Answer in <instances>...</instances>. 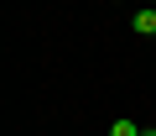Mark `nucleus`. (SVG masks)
Instances as JSON below:
<instances>
[{
    "instance_id": "obj_1",
    "label": "nucleus",
    "mask_w": 156,
    "mask_h": 136,
    "mask_svg": "<svg viewBox=\"0 0 156 136\" xmlns=\"http://www.w3.org/2000/svg\"><path fill=\"white\" fill-rule=\"evenodd\" d=\"M130 26H135L140 37H151V32H156V6H146V11H135V21H130Z\"/></svg>"
},
{
    "instance_id": "obj_2",
    "label": "nucleus",
    "mask_w": 156,
    "mask_h": 136,
    "mask_svg": "<svg viewBox=\"0 0 156 136\" xmlns=\"http://www.w3.org/2000/svg\"><path fill=\"white\" fill-rule=\"evenodd\" d=\"M109 136H140V126H135V120H115V126H109Z\"/></svg>"
},
{
    "instance_id": "obj_3",
    "label": "nucleus",
    "mask_w": 156,
    "mask_h": 136,
    "mask_svg": "<svg viewBox=\"0 0 156 136\" xmlns=\"http://www.w3.org/2000/svg\"><path fill=\"white\" fill-rule=\"evenodd\" d=\"M140 136H156V126H151V131H140Z\"/></svg>"
},
{
    "instance_id": "obj_4",
    "label": "nucleus",
    "mask_w": 156,
    "mask_h": 136,
    "mask_svg": "<svg viewBox=\"0 0 156 136\" xmlns=\"http://www.w3.org/2000/svg\"><path fill=\"white\" fill-rule=\"evenodd\" d=\"M151 6H156V0H151Z\"/></svg>"
}]
</instances>
